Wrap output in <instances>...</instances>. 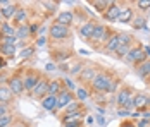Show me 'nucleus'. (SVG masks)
Returning <instances> with one entry per match:
<instances>
[{
    "label": "nucleus",
    "instance_id": "0eeeda50",
    "mask_svg": "<svg viewBox=\"0 0 150 127\" xmlns=\"http://www.w3.org/2000/svg\"><path fill=\"white\" fill-rule=\"evenodd\" d=\"M126 58H128L129 62H140V64H143V62L147 60V55H145L143 48H131L129 53L126 55Z\"/></svg>",
    "mask_w": 150,
    "mask_h": 127
},
{
    "label": "nucleus",
    "instance_id": "49530a36",
    "mask_svg": "<svg viewBox=\"0 0 150 127\" xmlns=\"http://www.w3.org/2000/svg\"><path fill=\"white\" fill-rule=\"evenodd\" d=\"M4 67H5V60L0 57V69H4Z\"/></svg>",
    "mask_w": 150,
    "mask_h": 127
},
{
    "label": "nucleus",
    "instance_id": "9d476101",
    "mask_svg": "<svg viewBox=\"0 0 150 127\" xmlns=\"http://www.w3.org/2000/svg\"><path fill=\"white\" fill-rule=\"evenodd\" d=\"M57 103H59L57 96H50V95H48V96H45V98H43V101H42V107H43L45 110H50V112H52V110H55V108H57Z\"/></svg>",
    "mask_w": 150,
    "mask_h": 127
},
{
    "label": "nucleus",
    "instance_id": "79ce46f5",
    "mask_svg": "<svg viewBox=\"0 0 150 127\" xmlns=\"http://www.w3.org/2000/svg\"><path fill=\"white\" fill-rule=\"evenodd\" d=\"M36 31H38V26H36V24L30 26V33H36Z\"/></svg>",
    "mask_w": 150,
    "mask_h": 127
},
{
    "label": "nucleus",
    "instance_id": "bb28decb",
    "mask_svg": "<svg viewBox=\"0 0 150 127\" xmlns=\"http://www.w3.org/2000/svg\"><path fill=\"white\" fill-rule=\"evenodd\" d=\"M138 72H140V76H142V77L150 76V62H143V65L138 69Z\"/></svg>",
    "mask_w": 150,
    "mask_h": 127
},
{
    "label": "nucleus",
    "instance_id": "4be33fe9",
    "mask_svg": "<svg viewBox=\"0 0 150 127\" xmlns=\"http://www.w3.org/2000/svg\"><path fill=\"white\" fill-rule=\"evenodd\" d=\"M110 4H112V2H107V0H97V2H91V5H95V9L100 11V12H105V11L109 9Z\"/></svg>",
    "mask_w": 150,
    "mask_h": 127
},
{
    "label": "nucleus",
    "instance_id": "2f4dec72",
    "mask_svg": "<svg viewBox=\"0 0 150 127\" xmlns=\"http://www.w3.org/2000/svg\"><path fill=\"white\" fill-rule=\"evenodd\" d=\"M117 36H119V45H129V43H131V36H129V34H126V33L117 34Z\"/></svg>",
    "mask_w": 150,
    "mask_h": 127
},
{
    "label": "nucleus",
    "instance_id": "f3484780",
    "mask_svg": "<svg viewBox=\"0 0 150 127\" xmlns=\"http://www.w3.org/2000/svg\"><path fill=\"white\" fill-rule=\"evenodd\" d=\"M117 48H119V36H117V34H112V36L109 38V41L105 43V50L116 52Z\"/></svg>",
    "mask_w": 150,
    "mask_h": 127
},
{
    "label": "nucleus",
    "instance_id": "de8ad7c7",
    "mask_svg": "<svg viewBox=\"0 0 150 127\" xmlns=\"http://www.w3.org/2000/svg\"><path fill=\"white\" fill-rule=\"evenodd\" d=\"M122 127H135V126H133V124H129V122H128V124H122Z\"/></svg>",
    "mask_w": 150,
    "mask_h": 127
},
{
    "label": "nucleus",
    "instance_id": "1a4fd4ad",
    "mask_svg": "<svg viewBox=\"0 0 150 127\" xmlns=\"http://www.w3.org/2000/svg\"><path fill=\"white\" fill-rule=\"evenodd\" d=\"M17 5L16 4H9V5H5V7H2V11H0V14L4 15L5 19H12V17H16V14H17Z\"/></svg>",
    "mask_w": 150,
    "mask_h": 127
},
{
    "label": "nucleus",
    "instance_id": "9b49d317",
    "mask_svg": "<svg viewBox=\"0 0 150 127\" xmlns=\"http://www.w3.org/2000/svg\"><path fill=\"white\" fill-rule=\"evenodd\" d=\"M47 89H48V83H47L45 79H40V81L36 83V86L33 88V95H35V96H43L47 93Z\"/></svg>",
    "mask_w": 150,
    "mask_h": 127
},
{
    "label": "nucleus",
    "instance_id": "f8f14e48",
    "mask_svg": "<svg viewBox=\"0 0 150 127\" xmlns=\"http://www.w3.org/2000/svg\"><path fill=\"white\" fill-rule=\"evenodd\" d=\"M81 117H83L81 110H79V112H74V113H66L64 119H62V122H64V126H67V124H74V122H79Z\"/></svg>",
    "mask_w": 150,
    "mask_h": 127
},
{
    "label": "nucleus",
    "instance_id": "c03bdc74",
    "mask_svg": "<svg viewBox=\"0 0 150 127\" xmlns=\"http://www.w3.org/2000/svg\"><path fill=\"white\" fill-rule=\"evenodd\" d=\"M143 52H145V55H147V57H150V46H145V48H143Z\"/></svg>",
    "mask_w": 150,
    "mask_h": 127
},
{
    "label": "nucleus",
    "instance_id": "6e6552de",
    "mask_svg": "<svg viewBox=\"0 0 150 127\" xmlns=\"http://www.w3.org/2000/svg\"><path fill=\"white\" fill-rule=\"evenodd\" d=\"M121 9H122V7H119L117 4L112 2V4L109 5V9L104 12L105 21H117V19H119V14H121Z\"/></svg>",
    "mask_w": 150,
    "mask_h": 127
},
{
    "label": "nucleus",
    "instance_id": "c756f323",
    "mask_svg": "<svg viewBox=\"0 0 150 127\" xmlns=\"http://www.w3.org/2000/svg\"><path fill=\"white\" fill-rule=\"evenodd\" d=\"M33 53H35V46H28V48L21 50V58H30Z\"/></svg>",
    "mask_w": 150,
    "mask_h": 127
},
{
    "label": "nucleus",
    "instance_id": "09e8293b",
    "mask_svg": "<svg viewBox=\"0 0 150 127\" xmlns=\"http://www.w3.org/2000/svg\"><path fill=\"white\" fill-rule=\"evenodd\" d=\"M147 108H150V98L147 100Z\"/></svg>",
    "mask_w": 150,
    "mask_h": 127
},
{
    "label": "nucleus",
    "instance_id": "603ef678",
    "mask_svg": "<svg viewBox=\"0 0 150 127\" xmlns=\"http://www.w3.org/2000/svg\"><path fill=\"white\" fill-rule=\"evenodd\" d=\"M9 127H11V126H9Z\"/></svg>",
    "mask_w": 150,
    "mask_h": 127
},
{
    "label": "nucleus",
    "instance_id": "c85d7f7f",
    "mask_svg": "<svg viewBox=\"0 0 150 127\" xmlns=\"http://www.w3.org/2000/svg\"><path fill=\"white\" fill-rule=\"evenodd\" d=\"M12 122V115H4V117H0V127H9V124Z\"/></svg>",
    "mask_w": 150,
    "mask_h": 127
},
{
    "label": "nucleus",
    "instance_id": "dca6fc26",
    "mask_svg": "<svg viewBox=\"0 0 150 127\" xmlns=\"http://www.w3.org/2000/svg\"><path fill=\"white\" fill-rule=\"evenodd\" d=\"M147 100H149V96H145V95H136L133 98V107H136V110L147 108Z\"/></svg>",
    "mask_w": 150,
    "mask_h": 127
},
{
    "label": "nucleus",
    "instance_id": "a878e982",
    "mask_svg": "<svg viewBox=\"0 0 150 127\" xmlns=\"http://www.w3.org/2000/svg\"><path fill=\"white\" fill-rule=\"evenodd\" d=\"M0 53H2V55H14V53H16V46L0 45Z\"/></svg>",
    "mask_w": 150,
    "mask_h": 127
},
{
    "label": "nucleus",
    "instance_id": "4c0bfd02",
    "mask_svg": "<svg viewBox=\"0 0 150 127\" xmlns=\"http://www.w3.org/2000/svg\"><path fill=\"white\" fill-rule=\"evenodd\" d=\"M45 71L47 72H52V71H55V64H52V62H48L45 65Z\"/></svg>",
    "mask_w": 150,
    "mask_h": 127
},
{
    "label": "nucleus",
    "instance_id": "7ed1b4c3",
    "mask_svg": "<svg viewBox=\"0 0 150 127\" xmlns=\"http://www.w3.org/2000/svg\"><path fill=\"white\" fill-rule=\"evenodd\" d=\"M7 86H9V89L12 91V95H21V93L24 91V81H23V77H19V76H12V77L7 81Z\"/></svg>",
    "mask_w": 150,
    "mask_h": 127
},
{
    "label": "nucleus",
    "instance_id": "a18cd8bd",
    "mask_svg": "<svg viewBox=\"0 0 150 127\" xmlns=\"http://www.w3.org/2000/svg\"><path fill=\"white\" fill-rule=\"evenodd\" d=\"M64 127H79V122H74V124H67V126Z\"/></svg>",
    "mask_w": 150,
    "mask_h": 127
},
{
    "label": "nucleus",
    "instance_id": "aec40b11",
    "mask_svg": "<svg viewBox=\"0 0 150 127\" xmlns=\"http://www.w3.org/2000/svg\"><path fill=\"white\" fill-rule=\"evenodd\" d=\"M0 34H2V38H9V36H16V29L12 28L11 24L4 22V24L0 26Z\"/></svg>",
    "mask_w": 150,
    "mask_h": 127
},
{
    "label": "nucleus",
    "instance_id": "20e7f679",
    "mask_svg": "<svg viewBox=\"0 0 150 127\" xmlns=\"http://www.w3.org/2000/svg\"><path fill=\"white\" fill-rule=\"evenodd\" d=\"M110 36H112V34L107 33V28H105V26L97 24V26H95V31H93V34H91V40H93V41H104V40L109 41Z\"/></svg>",
    "mask_w": 150,
    "mask_h": 127
},
{
    "label": "nucleus",
    "instance_id": "393cba45",
    "mask_svg": "<svg viewBox=\"0 0 150 127\" xmlns=\"http://www.w3.org/2000/svg\"><path fill=\"white\" fill-rule=\"evenodd\" d=\"M129 50H131V46H129V45H119V48H117L114 53H116L117 57H126L128 53H129Z\"/></svg>",
    "mask_w": 150,
    "mask_h": 127
},
{
    "label": "nucleus",
    "instance_id": "2eb2a0df",
    "mask_svg": "<svg viewBox=\"0 0 150 127\" xmlns=\"http://www.w3.org/2000/svg\"><path fill=\"white\" fill-rule=\"evenodd\" d=\"M55 22L69 28V24L73 22V14H71V12H60V14L57 15V21H55Z\"/></svg>",
    "mask_w": 150,
    "mask_h": 127
},
{
    "label": "nucleus",
    "instance_id": "a211bd4d",
    "mask_svg": "<svg viewBox=\"0 0 150 127\" xmlns=\"http://www.w3.org/2000/svg\"><path fill=\"white\" fill-rule=\"evenodd\" d=\"M117 21H121V22H129V21H133V11H131L129 7H122Z\"/></svg>",
    "mask_w": 150,
    "mask_h": 127
},
{
    "label": "nucleus",
    "instance_id": "58836bf2",
    "mask_svg": "<svg viewBox=\"0 0 150 127\" xmlns=\"http://www.w3.org/2000/svg\"><path fill=\"white\" fill-rule=\"evenodd\" d=\"M4 115H7V107L4 103H0V117H4Z\"/></svg>",
    "mask_w": 150,
    "mask_h": 127
},
{
    "label": "nucleus",
    "instance_id": "37998d69",
    "mask_svg": "<svg viewBox=\"0 0 150 127\" xmlns=\"http://www.w3.org/2000/svg\"><path fill=\"white\" fill-rule=\"evenodd\" d=\"M128 110H119V112H117V115H119V117H124V115H128Z\"/></svg>",
    "mask_w": 150,
    "mask_h": 127
},
{
    "label": "nucleus",
    "instance_id": "473e14b6",
    "mask_svg": "<svg viewBox=\"0 0 150 127\" xmlns=\"http://www.w3.org/2000/svg\"><path fill=\"white\" fill-rule=\"evenodd\" d=\"M74 112H79V103H78V101H73V103L66 108V113H74Z\"/></svg>",
    "mask_w": 150,
    "mask_h": 127
},
{
    "label": "nucleus",
    "instance_id": "4468645a",
    "mask_svg": "<svg viewBox=\"0 0 150 127\" xmlns=\"http://www.w3.org/2000/svg\"><path fill=\"white\" fill-rule=\"evenodd\" d=\"M12 100V91L9 89V86H0V103H9Z\"/></svg>",
    "mask_w": 150,
    "mask_h": 127
},
{
    "label": "nucleus",
    "instance_id": "3c124183",
    "mask_svg": "<svg viewBox=\"0 0 150 127\" xmlns=\"http://www.w3.org/2000/svg\"><path fill=\"white\" fill-rule=\"evenodd\" d=\"M0 17H2V14H0Z\"/></svg>",
    "mask_w": 150,
    "mask_h": 127
},
{
    "label": "nucleus",
    "instance_id": "cd10ccee",
    "mask_svg": "<svg viewBox=\"0 0 150 127\" xmlns=\"http://www.w3.org/2000/svg\"><path fill=\"white\" fill-rule=\"evenodd\" d=\"M14 19L19 22V24H21V26H23V24H24V19H26V9H19Z\"/></svg>",
    "mask_w": 150,
    "mask_h": 127
},
{
    "label": "nucleus",
    "instance_id": "ddd939ff",
    "mask_svg": "<svg viewBox=\"0 0 150 127\" xmlns=\"http://www.w3.org/2000/svg\"><path fill=\"white\" fill-rule=\"evenodd\" d=\"M95 26H97V24H93V22L83 24V26L79 28V34H81L83 38H91V34H93V31H95Z\"/></svg>",
    "mask_w": 150,
    "mask_h": 127
},
{
    "label": "nucleus",
    "instance_id": "f257e3e1",
    "mask_svg": "<svg viewBox=\"0 0 150 127\" xmlns=\"http://www.w3.org/2000/svg\"><path fill=\"white\" fill-rule=\"evenodd\" d=\"M91 88L95 91H100V93H110V88H112L110 76H107V74H97L95 79L91 81Z\"/></svg>",
    "mask_w": 150,
    "mask_h": 127
},
{
    "label": "nucleus",
    "instance_id": "423d86ee",
    "mask_svg": "<svg viewBox=\"0 0 150 127\" xmlns=\"http://www.w3.org/2000/svg\"><path fill=\"white\" fill-rule=\"evenodd\" d=\"M74 96H73V93L71 91H66V89H62L60 91V95L57 96V100H59V103H57V108H67L73 101H74Z\"/></svg>",
    "mask_w": 150,
    "mask_h": 127
},
{
    "label": "nucleus",
    "instance_id": "6ab92c4d",
    "mask_svg": "<svg viewBox=\"0 0 150 127\" xmlns=\"http://www.w3.org/2000/svg\"><path fill=\"white\" fill-rule=\"evenodd\" d=\"M38 81H40V77H38L35 72H33V74H30V76L24 79V89H31V91H33V88L36 86V83H38Z\"/></svg>",
    "mask_w": 150,
    "mask_h": 127
},
{
    "label": "nucleus",
    "instance_id": "b1692460",
    "mask_svg": "<svg viewBox=\"0 0 150 127\" xmlns=\"http://www.w3.org/2000/svg\"><path fill=\"white\" fill-rule=\"evenodd\" d=\"M95 69H85V71L81 72V76H79V79H83V81H86V79H95Z\"/></svg>",
    "mask_w": 150,
    "mask_h": 127
},
{
    "label": "nucleus",
    "instance_id": "8fccbe9b",
    "mask_svg": "<svg viewBox=\"0 0 150 127\" xmlns=\"http://www.w3.org/2000/svg\"><path fill=\"white\" fill-rule=\"evenodd\" d=\"M19 127H24V126H19Z\"/></svg>",
    "mask_w": 150,
    "mask_h": 127
},
{
    "label": "nucleus",
    "instance_id": "e433bc0d",
    "mask_svg": "<svg viewBox=\"0 0 150 127\" xmlns=\"http://www.w3.org/2000/svg\"><path fill=\"white\" fill-rule=\"evenodd\" d=\"M42 4L45 5L48 11H55V9H57V4H52V2H42Z\"/></svg>",
    "mask_w": 150,
    "mask_h": 127
},
{
    "label": "nucleus",
    "instance_id": "ea45409f",
    "mask_svg": "<svg viewBox=\"0 0 150 127\" xmlns=\"http://www.w3.org/2000/svg\"><path fill=\"white\" fill-rule=\"evenodd\" d=\"M64 83H66V86H67L69 89H74V84H73V81H71V79H67V77H66V79H64Z\"/></svg>",
    "mask_w": 150,
    "mask_h": 127
},
{
    "label": "nucleus",
    "instance_id": "72a5a7b5",
    "mask_svg": "<svg viewBox=\"0 0 150 127\" xmlns=\"http://www.w3.org/2000/svg\"><path fill=\"white\" fill-rule=\"evenodd\" d=\"M16 36H9V38H2V41H0V45H9V46H14L16 43Z\"/></svg>",
    "mask_w": 150,
    "mask_h": 127
},
{
    "label": "nucleus",
    "instance_id": "f704fd0d",
    "mask_svg": "<svg viewBox=\"0 0 150 127\" xmlns=\"http://www.w3.org/2000/svg\"><path fill=\"white\" fill-rule=\"evenodd\" d=\"M133 26H135V28H143V26H145V19H143V17L133 19Z\"/></svg>",
    "mask_w": 150,
    "mask_h": 127
},
{
    "label": "nucleus",
    "instance_id": "7c9ffc66",
    "mask_svg": "<svg viewBox=\"0 0 150 127\" xmlns=\"http://www.w3.org/2000/svg\"><path fill=\"white\" fill-rule=\"evenodd\" d=\"M136 7L142 9V11H149L150 9V0H138V2H136Z\"/></svg>",
    "mask_w": 150,
    "mask_h": 127
},
{
    "label": "nucleus",
    "instance_id": "39448f33",
    "mask_svg": "<svg viewBox=\"0 0 150 127\" xmlns=\"http://www.w3.org/2000/svg\"><path fill=\"white\" fill-rule=\"evenodd\" d=\"M117 103H119L121 107H124V110L133 108V98H131V95H129L128 89L119 91V95H117Z\"/></svg>",
    "mask_w": 150,
    "mask_h": 127
},
{
    "label": "nucleus",
    "instance_id": "f03ea898",
    "mask_svg": "<svg viewBox=\"0 0 150 127\" xmlns=\"http://www.w3.org/2000/svg\"><path fill=\"white\" fill-rule=\"evenodd\" d=\"M50 36H52L54 40H64V38L69 36V28L55 22V24L50 26Z\"/></svg>",
    "mask_w": 150,
    "mask_h": 127
},
{
    "label": "nucleus",
    "instance_id": "412c9836",
    "mask_svg": "<svg viewBox=\"0 0 150 127\" xmlns=\"http://www.w3.org/2000/svg\"><path fill=\"white\" fill-rule=\"evenodd\" d=\"M60 91V83L59 81H54V83H50L48 84V89H47V95H50V96H57V93Z\"/></svg>",
    "mask_w": 150,
    "mask_h": 127
},
{
    "label": "nucleus",
    "instance_id": "5701e85b",
    "mask_svg": "<svg viewBox=\"0 0 150 127\" xmlns=\"http://www.w3.org/2000/svg\"><path fill=\"white\" fill-rule=\"evenodd\" d=\"M28 34H30V26H26V24H23L16 29V38H26Z\"/></svg>",
    "mask_w": 150,
    "mask_h": 127
},
{
    "label": "nucleus",
    "instance_id": "c9c22d12",
    "mask_svg": "<svg viewBox=\"0 0 150 127\" xmlns=\"http://www.w3.org/2000/svg\"><path fill=\"white\" fill-rule=\"evenodd\" d=\"M76 95H78V98L79 100H86L88 98V93L83 89V88H79V89H76Z\"/></svg>",
    "mask_w": 150,
    "mask_h": 127
},
{
    "label": "nucleus",
    "instance_id": "a19ab883",
    "mask_svg": "<svg viewBox=\"0 0 150 127\" xmlns=\"http://www.w3.org/2000/svg\"><path fill=\"white\" fill-rule=\"evenodd\" d=\"M36 45H38V46H43V45H45V38H43V36H40V38H38V41H36Z\"/></svg>",
    "mask_w": 150,
    "mask_h": 127
}]
</instances>
